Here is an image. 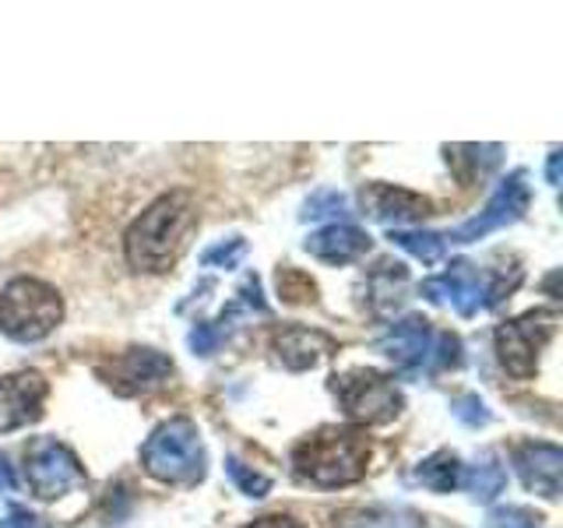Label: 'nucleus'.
Listing matches in <instances>:
<instances>
[{"instance_id":"1","label":"nucleus","mask_w":563,"mask_h":528,"mask_svg":"<svg viewBox=\"0 0 563 528\" xmlns=\"http://www.w3.org/2000/svg\"><path fill=\"white\" fill-rule=\"evenodd\" d=\"M194 226H198V201H194V194L169 190L131 222L128 237H123V254H128L134 272H169L176 257L187 251Z\"/></svg>"},{"instance_id":"2","label":"nucleus","mask_w":563,"mask_h":528,"mask_svg":"<svg viewBox=\"0 0 563 528\" xmlns=\"http://www.w3.org/2000/svg\"><path fill=\"white\" fill-rule=\"evenodd\" d=\"M369 462V440L363 430L349 427H324L303 437L292 451V465L299 480L321 490H339L360 483Z\"/></svg>"},{"instance_id":"3","label":"nucleus","mask_w":563,"mask_h":528,"mask_svg":"<svg viewBox=\"0 0 563 528\" xmlns=\"http://www.w3.org/2000/svg\"><path fill=\"white\" fill-rule=\"evenodd\" d=\"M141 465L148 475L173 486H198L208 472V451L194 419L176 416L163 422L141 448Z\"/></svg>"},{"instance_id":"4","label":"nucleus","mask_w":563,"mask_h":528,"mask_svg":"<svg viewBox=\"0 0 563 528\" xmlns=\"http://www.w3.org/2000/svg\"><path fill=\"white\" fill-rule=\"evenodd\" d=\"M64 299L43 278H14L0 293V331L14 342H40L60 324Z\"/></svg>"},{"instance_id":"5","label":"nucleus","mask_w":563,"mask_h":528,"mask_svg":"<svg viewBox=\"0 0 563 528\" xmlns=\"http://www.w3.org/2000/svg\"><path fill=\"white\" fill-rule=\"evenodd\" d=\"M331 392L339 398L342 413L352 422H363V427L391 422L405 409V398L398 392L395 377L380 374V370H349V374L331 381Z\"/></svg>"},{"instance_id":"6","label":"nucleus","mask_w":563,"mask_h":528,"mask_svg":"<svg viewBox=\"0 0 563 528\" xmlns=\"http://www.w3.org/2000/svg\"><path fill=\"white\" fill-rule=\"evenodd\" d=\"M553 328H556L553 310H528L497 328L493 342H497V356L510 377H518V381L536 377L539 352L553 339Z\"/></svg>"},{"instance_id":"7","label":"nucleus","mask_w":563,"mask_h":528,"mask_svg":"<svg viewBox=\"0 0 563 528\" xmlns=\"http://www.w3.org/2000/svg\"><path fill=\"white\" fill-rule=\"evenodd\" d=\"M25 480L40 501H57L64 493L85 486V465L57 437H35L25 451Z\"/></svg>"},{"instance_id":"8","label":"nucleus","mask_w":563,"mask_h":528,"mask_svg":"<svg viewBox=\"0 0 563 528\" xmlns=\"http://www.w3.org/2000/svg\"><path fill=\"white\" fill-rule=\"evenodd\" d=\"M430 304H451L462 317L489 307V275L475 268L472 261H451L444 275H433L419 286Z\"/></svg>"},{"instance_id":"9","label":"nucleus","mask_w":563,"mask_h":528,"mask_svg":"<svg viewBox=\"0 0 563 528\" xmlns=\"http://www.w3.org/2000/svg\"><path fill=\"white\" fill-rule=\"evenodd\" d=\"M528 211V184H525V173H510L507 180H500V187L493 190V198L486 201V208L479 211L475 219H468L465 226H457L451 237L444 240H454V243H475L489 233H497V229H507L515 226L521 216Z\"/></svg>"},{"instance_id":"10","label":"nucleus","mask_w":563,"mask_h":528,"mask_svg":"<svg viewBox=\"0 0 563 528\" xmlns=\"http://www.w3.org/2000/svg\"><path fill=\"white\" fill-rule=\"evenodd\" d=\"M49 384L35 370H14L0 377V433H14L43 419Z\"/></svg>"},{"instance_id":"11","label":"nucleus","mask_w":563,"mask_h":528,"mask_svg":"<svg viewBox=\"0 0 563 528\" xmlns=\"http://www.w3.org/2000/svg\"><path fill=\"white\" fill-rule=\"evenodd\" d=\"M99 374L117 395H145L173 377V360L155 349H128L110 366H102Z\"/></svg>"},{"instance_id":"12","label":"nucleus","mask_w":563,"mask_h":528,"mask_svg":"<svg viewBox=\"0 0 563 528\" xmlns=\"http://www.w3.org/2000/svg\"><path fill=\"white\" fill-rule=\"evenodd\" d=\"M515 469L521 483L539 493L545 501L560 497V480H563V451L545 440H528V444L515 448Z\"/></svg>"},{"instance_id":"13","label":"nucleus","mask_w":563,"mask_h":528,"mask_svg":"<svg viewBox=\"0 0 563 528\" xmlns=\"http://www.w3.org/2000/svg\"><path fill=\"white\" fill-rule=\"evenodd\" d=\"M433 349V328L427 317H405V321L391 324V331L380 339V352L401 370H419L427 366Z\"/></svg>"},{"instance_id":"14","label":"nucleus","mask_w":563,"mask_h":528,"mask_svg":"<svg viewBox=\"0 0 563 528\" xmlns=\"http://www.w3.org/2000/svg\"><path fill=\"white\" fill-rule=\"evenodd\" d=\"M339 352V342L331 339V334L317 331V328H282L275 334V356L282 360V366L286 370H313L321 360L334 356Z\"/></svg>"},{"instance_id":"15","label":"nucleus","mask_w":563,"mask_h":528,"mask_svg":"<svg viewBox=\"0 0 563 528\" xmlns=\"http://www.w3.org/2000/svg\"><path fill=\"white\" fill-rule=\"evenodd\" d=\"M360 201L377 222H409V219L430 216V201L422 198V194L391 187V184H366Z\"/></svg>"},{"instance_id":"16","label":"nucleus","mask_w":563,"mask_h":528,"mask_svg":"<svg viewBox=\"0 0 563 528\" xmlns=\"http://www.w3.org/2000/svg\"><path fill=\"white\" fill-rule=\"evenodd\" d=\"M307 251L324 264H352L369 251V237L349 222H334V226H324V229H317V233H310Z\"/></svg>"},{"instance_id":"17","label":"nucleus","mask_w":563,"mask_h":528,"mask_svg":"<svg viewBox=\"0 0 563 528\" xmlns=\"http://www.w3.org/2000/svg\"><path fill=\"white\" fill-rule=\"evenodd\" d=\"M405 286H409V275H405L401 264L384 261L380 268L369 275L366 289H369V304H374V314L387 317L401 299H405Z\"/></svg>"},{"instance_id":"18","label":"nucleus","mask_w":563,"mask_h":528,"mask_svg":"<svg viewBox=\"0 0 563 528\" xmlns=\"http://www.w3.org/2000/svg\"><path fill=\"white\" fill-rule=\"evenodd\" d=\"M462 486L472 493V501H479V504L497 501V493H504L507 486V472L497 462V454H483L475 465L462 469Z\"/></svg>"},{"instance_id":"19","label":"nucleus","mask_w":563,"mask_h":528,"mask_svg":"<svg viewBox=\"0 0 563 528\" xmlns=\"http://www.w3.org/2000/svg\"><path fill=\"white\" fill-rule=\"evenodd\" d=\"M412 480L433 493H451L457 483H462V462H457L454 451H433L430 458H422L416 465Z\"/></svg>"},{"instance_id":"20","label":"nucleus","mask_w":563,"mask_h":528,"mask_svg":"<svg viewBox=\"0 0 563 528\" xmlns=\"http://www.w3.org/2000/svg\"><path fill=\"white\" fill-rule=\"evenodd\" d=\"M387 240L401 246V251H409L412 257H419L422 264H437L448 254V240L440 233H430V229H391Z\"/></svg>"},{"instance_id":"21","label":"nucleus","mask_w":563,"mask_h":528,"mask_svg":"<svg viewBox=\"0 0 563 528\" xmlns=\"http://www.w3.org/2000/svg\"><path fill=\"white\" fill-rule=\"evenodd\" d=\"M500 152H504L500 145H454V148H448V163L454 169H462L468 163V169L462 173V180L472 184L475 176L489 173L493 166L500 163Z\"/></svg>"},{"instance_id":"22","label":"nucleus","mask_w":563,"mask_h":528,"mask_svg":"<svg viewBox=\"0 0 563 528\" xmlns=\"http://www.w3.org/2000/svg\"><path fill=\"white\" fill-rule=\"evenodd\" d=\"M342 528H427V518L412 515V510H360V515H349Z\"/></svg>"},{"instance_id":"23","label":"nucleus","mask_w":563,"mask_h":528,"mask_svg":"<svg viewBox=\"0 0 563 528\" xmlns=\"http://www.w3.org/2000/svg\"><path fill=\"white\" fill-rule=\"evenodd\" d=\"M225 472H229V480H233L240 486V493H246V497H268V490H272V480L268 475H261L254 469H246L240 458H229L225 462Z\"/></svg>"},{"instance_id":"24","label":"nucleus","mask_w":563,"mask_h":528,"mask_svg":"<svg viewBox=\"0 0 563 528\" xmlns=\"http://www.w3.org/2000/svg\"><path fill=\"white\" fill-rule=\"evenodd\" d=\"M430 370H451V366H462V339L451 331H440L433 334V349H430Z\"/></svg>"},{"instance_id":"25","label":"nucleus","mask_w":563,"mask_h":528,"mask_svg":"<svg viewBox=\"0 0 563 528\" xmlns=\"http://www.w3.org/2000/svg\"><path fill=\"white\" fill-rule=\"evenodd\" d=\"M334 216H349V201L339 190H317L303 205V219H334Z\"/></svg>"},{"instance_id":"26","label":"nucleus","mask_w":563,"mask_h":528,"mask_svg":"<svg viewBox=\"0 0 563 528\" xmlns=\"http://www.w3.org/2000/svg\"><path fill=\"white\" fill-rule=\"evenodd\" d=\"M243 254H246V240L233 237L225 243L208 246V251L201 254V264H208V268H236V264L243 261Z\"/></svg>"},{"instance_id":"27","label":"nucleus","mask_w":563,"mask_h":528,"mask_svg":"<svg viewBox=\"0 0 563 528\" xmlns=\"http://www.w3.org/2000/svg\"><path fill=\"white\" fill-rule=\"evenodd\" d=\"M278 289L289 304H303V299H313V293H317L313 282L296 268H278Z\"/></svg>"},{"instance_id":"28","label":"nucleus","mask_w":563,"mask_h":528,"mask_svg":"<svg viewBox=\"0 0 563 528\" xmlns=\"http://www.w3.org/2000/svg\"><path fill=\"white\" fill-rule=\"evenodd\" d=\"M454 416L465 422V427H486V422L493 419V413L486 409V402L479 395H462V398H454Z\"/></svg>"},{"instance_id":"29","label":"nucleus","mask_w":563,"mask_h":528,"mask_svg":"<svg viewBox=\"0 0 563 528\" xmlns=\"http://www.w3.org/2000/svg\"><path fill=\"white\" fill-rule=\"evenodd\" d=\"M222 339H225V328L219 324V321H211V324H198L190 331V349H194V356H211L219 345H222Z\"/></svg>"},{"instance_id":"30","label":"nucleus","mask_w":563,"mask_h":528,"mask_svg":"<svg viewBox=\"0 0 563 528\" xmlns=\"http://www.w3.org/2000/svg\"><path fill=\"white\" fill-rule=\"evenodd\" d=\"M0 528H53V525L40 515H32L29 507H8L0 515Z\"/></svg>"},{"instance_id":"31","label":"nucleus","mask_w":563,"mask_h":528,"mask_svg":"<svg viewBox=\"0 0 563 528\" xmlns=\"http://www.w3.org/2000/svg\"><path fill=\"white\" fill-rule=\"evenodd\" d=\"M489 525L493 528H536L532 515H525L521 507H497L489 515Z\"/></svg>"},{"instance_id":"32","label":"nucleus","mask_w":563,"mask_h":528,"mask_svg":"<svg viewBox=\"0 0 563 528\" xmlns=\"http://www.w3.org/2000/svg\"><path fill=\"white\" fill-rule=\"evenodd\" d=\"M246 528H299L289 515H264L257 518L254 525H246Z\"/></svg>"},{"instance_id":"33","label":"nucleus","mask_w":563,"mask_h":528,"mask_svg":"<svg viewBox=\"0 0 563 528\" xmlns=\"http://www.w3.org/2000/svg\"><path fill=\"white\" fill-rule=\"evenodd\" d=\"M560 158H563V155H560V148H556V152H550V163H545V180H550L553 187L560 184Z\"/></svg>"},{"instance_id":"34","label":"nucleus","mask_w":563,"mask_h":528,"mask_svg":"<svg viewBox=\"0 0 563 528\" xmlns=\"http://www.w3.org/2000/svg\"><path fill=\"white\" fill-rule=\"evenodd\" d=\"M11 486H14V475H11L4 458H0V490H11Z\"/></svg>"}]
</instances>
